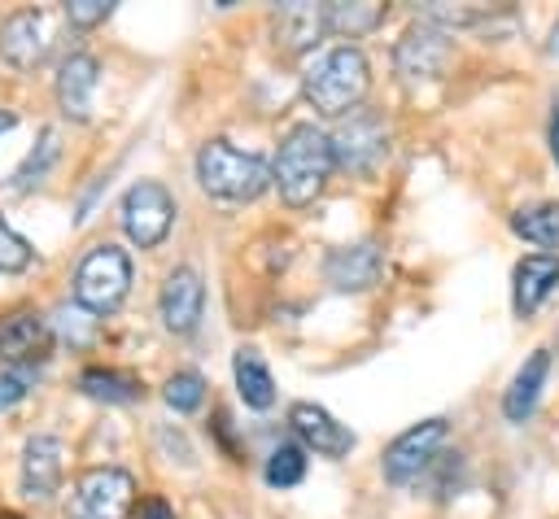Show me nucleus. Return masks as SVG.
<instances>
[{"instance_id":"31","label":"nucleus","mask_w":559,"mask_h":519,"mask_svg":"<svg viewBox=\"0 0 559 519\" xmlns=\"http://www.w3.org/2000/svg\"><path fill=\"white\" fill-rule=\"evenodd\" d=\"M140 519H175V510H170V502H162V497H148V502L140 506Z\"/></svg>"},{"instance_id":"34","label":"nucleus","mask_w":559,"mask_h":519,"mask_svg":"<svg viewBox=\"0 0 559 519\" xmlns=\"http://www.w3.org/2000/svg\"><path fill=\"white\" fill-rule=\"evenodd\" d=\"M0 519H22V515L17 510H0Z\"/></svg>"},{"instance_id":"16","label":"nucleus","mask_w":559,"mask_h":519,"mask_svg":"<svg viewBox=\"0 0 559 519\" xmlns=\"http://www.w3.org/2000/svg\"><path fill=\"white\" fill-rule=\"evenodd\" d=\"M48 345H52V331L31 310L9 314L0 323V366H9V362H35V358L48 353Z\"/></svg>"},{"instance_id":"11","label":"nucleus","mask_w":559,"mask_h":519,"mask_svg":"<svg viewBox=\"0 0 559 519\" xmlns=\"http://www.w3.org/2000/svg\"><path fill=\"white\" fill-rule=\"evenodd\" d=\"M323 275L336 292H367L380 283L384 275V253L376 240H358V244H341L328 253L323 262Z\"/></svg>"},{"instance_id":"17","label":"nucleus","mask_w":559,"mask_h":519,"mask_svg":"<svg viewBox=\"0 0 559 519\" xmlns=\"http://www.w3.org/2000/svg\"><path fill=\"white\" fill-rule=\"evenodd\" d=\"M511 283H515V314H533L559 283V257L555 253L520 257L515 270H511Z\"/></svg>"},{"instance_id":"10","label":"nucleus","mask_w":559,"mask_h":519,"mask_svg":"<svg viewBox=\"0 0 559 519\" xmlns=\"http://www.w3.org/2000/svg\"><path fill=\"white\" fill-rule=\"evenodd\" d=\"M52 48V17L44 9H17L0 26V57L13 70H35Z\"/></svg>"},{"instance_id":"8","label":"nucleus","mask_w":559,"mask_h":519,"mask_svg":"<svg viewBox=\"0 0 559 519\" xmlns=\"http://www.w3.org/2000/svg\"><path fill=\"white\" fill-rule=\"evenodd\" d=\"M441 445H445V419H424V423L406 427L402 436L389 440V449H384V458H380L384 480H393V484L419 480V475L432 467V458H437Z\"/></svg>"},{"instance_id":"1","label":"nucleus","mask_w":559,"mask_h":519,"mask_svg":"<svg viewBox=\"0 0 559 519\" xmlns=\"http://www.w3.org/2000/svg\"><path fill=\"white\" fill-rule=\"evenodd\" d=\"M367 87H371V65H367L362 48H354V44L319 48V52L306 61V70H301V92H306V100H310L319 113H328V118L354 113V109L362 105Z\"/></svg>"},{"instance_id":"2","label":"nucleus","mask_w":559,"mask_h":519,"mask_svg":"<svg viewBox=\"0 0 559 519\" xmlns=\"http://www.w3.org/2000/svg\"><path fill=\"white\" fill-rule=\"evenodd\" d=\"M332 140L328 131H319L314 122H297L284 140H280V153H275V166H271V183L280 188V196L301 209L310 205L323 188H328V174H332Z\"/></svg>"},{"instance_id":"23","label":"nucleus","mask_w":559,"mask_h":519,"mask_svg":"<svg viewBox=\"0 0 559 519\" xmlns=\"http://www.w3.org/2000/svg\"><path fill=\"white\" fill-rule=\"evenodd\" d=\"M384 4L376 0H362V4H323V17H328V31H341V35H367L384 22Z\"/></svg>"},{"instance_id":"20","label":"nucleus","mask_w":559,"mask_h":519,"mask_svg":"<svg viewBox=\"0 0 559 519\" xmlns=\"http://www.w3.org/2000/svg\"><path fill=\"white\" fill-rule=\"evenodd\" d=\"M231 375H236V393L249 410H271L275 406V379H271V366L262 362L258 349H236L231 358Z\"/></svg>"},{"instance_id":"5","label":"nucleus","mask_w":559,"mask_h":519,"mask_svg":"<svg viewBox=\"0 0 559 519\" xmlns=\"http://www.w3.org/2000/svg\"><path fill=\"white\" fill-rule=\"evenodd\" d=\"M135 502V480L122 467H87L66 497V519H127Z\"/></svg>"},{"instance_id":"12","label":"nucleus","mask_w":559,"mask_h":519,"mask_svg":"<svg viewBox=\"0 0 559 519\" xmlns=\"http://www.w3.org/2000/svg\"><path fill=\"white\" fill-rule=\"evenodd\" d=\"M157 310H162V323L166 331L175 336H188L197 323H201V310H205V283L192 266H175L162 283V297H157Z\"/></svg>"},{"instance_id":"13","label":"nucleus","mask_w":559,"mask_h":519,"mask_svg":"<svg viewBox=\"0 0 559 519\" xmlns=\"http://www.w3.org/2000/svg\"><path fill=\"white\" fill-rule=\"evenodd\" d=\"M66 480V445L57 436H31L22 445V497L48 502Z\"/></svg>"},{"instance_id":"4","label":"nucleus","mask_w":559,"mask_h":519,"mask_svg":"<svg viewBox=\"0 0 559 519\" xmlns=\"http://www.w3.org/2000/svg\"><path fill=\"white\" fill-rule=\"evenodd\" d=\"M131 292V257L118 244H92L74 270V305L87 314H114Z\"/></svg>"},{"instance_id":"29","label":"nucleus","mask_w":559,"mask_h":519,"mask_svg":"<svg viewBox=\"0 0 559 519\" xmlns=\"http://www.w3.org/2000/svg\"><path fill=\"white\" fill-rule=\"evenodd\" d=\"M109 13H114V4H109V0H70V4H66L70 26H79V31H87V26L105 22Z\"/></svg>"},{"instance_id":"30","label":"nucleus","mask_w":559,"mask_h":519,"mask_svg":"<svg viewBox=\"0 0 559 519\" xmlns=\"http://www.w3.org/2000/svg\"><path fill=\"white\" fill-rule=\"evenodd\" d=\"M22 397H26V375L17 366H0V410H9Z\"/></svg>"},{"instance_id":"14","label":"nucleus","mask_w":559,"mask_h":519,"mask_svg":"<svg viewBox=\"0 0 559 519\" xmlns=\"http://www.w3.org/2000/svg\"><path fill=\"white\" fill-rule=\"evenodd\" d=\"M288 423H293L301 449H314V454H323V458H345V454L354 449V432H349L345 423H336V419H332L323 406H314V401H297V406L288 410Z\"/></svg>"},{"instance_id":"21","label":"nucleus","mask_w":559,"mask_h":519,"mask_svg":"<svg viewBox=\"0 0 559 519\" xmlns=\"http://www.w3.org/2000/svg\"><path fill=\"white\" fill-rule=\"evenodd\" d=\"M79 393L92 397V401H105V406H127L135 401L144 388L131 371H118V366H87L79 375Z\"/></svg>"},{"instance_id":"33","label":"nucleus","mask_w":559,"mask_h":519,"mask_svg":"<svg viewBox=\"0 0 559 519\" xmlns=\"http://www.w3.org/2000/svg\"><path fill=\"white\" fill-rule=\"evenodd\" d=\"M13 126V113H0V131H9Z\"/></svg>"},{"instance_id":"27","label":"nucleus","mask_w":559,"mask_h":519,"mask_svg":"<svg viewBox=\"0 0 559 519\" xmlns=\"http://www.w3.org/2000/svg\"><path fill=\"white\" fill-rule=\"evenodd\" d=\"M52 157H57V131H44L39 135V153L31 148V157L22 161V170L13 174V192H26L31 183H39L44 179V170L52 166Z\"/></svg>"},{"instance_id":"32","label":"nucleus","mask_w":559,"mask_h":519,"mask_svg":"<svg viewBox=\"0 0 559 519\" xmlns=\"http://www.w3.org/2000/svg\"><path fill=\"white\" fill-rule=\"evenodd\" d=\"M550 153H555V161H559V109H555V122H550Z\"/></svg>"},{"instance_id":"28","label":"nucleus","mask_w":559,"mask_h":519,"mask_svg":"<svg viewBox=\"0 0 559 519\" xmlns=\"http://www.w3.org/2000/svg\"><path fill=\"white\" fill-rule=\"evenodd\" d=\"M31 257H35V249H31V244L0 218V275H17V270H26Z\"/></svg>"},{"instance_id":"9","label":"nucleus","mask_w":559,"mask_h":519,"mask_svg":"<svg viewBox=\"0 0 559 519\" xmlns=\"http://www.w3.org/2000/svg\"><path fill=\"white\" fill-rule=\"evenodd\" d=\"M450 57H454L450 35L437 31V26H428V22L411 26L397 39V48H393V65H397V74L406 83H432V79H441L450 70Z\"/></svg>"},{"instance_id":"7","label":"nucleus","mask_w":559,"mask_h":519,"mask_svg":"<svg viewBox=\"0 0 559 519\" xmlns=\"http://www.w3.org/2000/svg\"><path fill=\"white\" fill-rule=\"evenodd\" d=\"M175 222V196L157 179H140L122 196V231L140 249H157Z\"/></svg>"},{"instance_id":"25","label":"nucleus","mask_w":559,"mask_h":519,"mask_svg":"<svg viewBox=\"0 0 559 519\" xmlns=\"http://www.w3.org/2000/svg\"><path fill=\"white\" fill-rule=\"evenodd\" d=\"M162 397H166V406H170L175 414H192V410H201V401H205V379H201L197 371H175V375L162 384Z\"/></svg>"},{"instance_id":"15","label":"nucleus","mask_w":559,"mask_h":519,"mask_svg":"<svg viewBox=\"0 0 559 519\" xmlns=\"http://www.w3.org/2000/svg\"><path fill=\"white\" fill-rule=\"evenodd\" d=\"M100 83V61L92 52H70L57 70V105L66 118L87 122L92 118V96Z\"/></svg>"},{"instance_id":"6","label":"nucleus","mask_w":559,"mask_h":519,"mask_svg":"<svg viewBox=\"0 0 559 519\" xmlns=\"http://www.w3.org/2000/svg\"><path fill=\"white\" fill-rule=\"evenodd\" d=\"M328 140H332V161L341 170H349V174H371L389 153V126L371 109L345 113L341 126Z\"/></svg>"},{"instance_id":"3","label":"nucleus","mask_w":559,"mask_h":519,"mask_svg":"<svg viewBox=\"0 0 559 519\" xmlns=\"http://www.w3.org/2000/svg\"><path fill=\"white\" fill-rule=\"evenodd\" d=\"M197 179L218 201H258L271 183V166L253 153L231 148L227 140H210L197 153Z\"/></svg>"},{"instance_id":"22","label":"nucleus","mask_w":559,"mask_h":519,"mask_svg":"<svg viewBox=\"0 0 559 519\" xmlns=\"http://www.w3.org/2000/svg\"><path fill=\"white\" fill-rule=\"evenodd\" d=\"M511 231L537 249H559V201L524 205L511 214Z\"/></svg>"},{"instance_id":"18","label":"nucleus","mask_w":559,"mask_h":519,"mask_svg":"<svg viewBox=\"0 0 559 519\" xmlns=\"http://www.w3.org/2000/svg\"><path fill=\"white\" fill-rule=\"evenodd\" d=\"M275 22V44H284L288 52H306L314 48V39L328 31V17H323V4H280L271 13Z\"/></svg>"},{"instance_id":"24","label":"nucleus","mask_w":559,"mask_h":519,"mask_svg":"<svg viewBox=\"0 0 559 519\" xmlns=\"http://www.w3.org/2000/svg\"><path fill=\"white\" fill-rule=\"evenodd\" d=\"M306 480V449L297 440H280L266 458V484L271 488H293Z\"/></svg>"},{"instance_id":"19","label":"nucleus","mask_w":559,"mask_h":519,"mask_svg":"<svg viewBox=\"0 0 559 519\" xmlns=\"http://www.w3.org/2000/svg\"><path fill=\"white\" fill-rule=\"evenodd\" d=\"M546 375H550V353H546V349H533V353L524 358V366L515 371L511 388L502 393V414H507L511 423H524V419L533 414V406H537V397H542Z\"/></svg>"},{"instance_id":"26","label":"nucleus","mask_w":559,"mask_h":519,"mask_svg":"<svg viewBox=\"0 0 559 519\" xmlns=\"http://www.w3.org/2000/svg\"><path fill=\"white\" fill-rule=\"evenodd\" d=\"M485 17V9H472V4H419V22L437 26V31H459V26H476Z\"/></svg>"}]
</instances>
